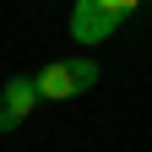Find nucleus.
Masks as SVG:
<instances>
[{
  "label": "nucleus",
  "instance_id": "nucleus-1",
  "mask_svg": "<svg viewBox=\"0 0 152 152\" xmlns=\"http://www.w3.org/2000/svg\"><path fill=\"white\" fill-rule=\"evenodd\" d=\"M136 6L141 0H76L71 6V38L76 44H103L125 16H136Z\"/></svg>",
  "mask_w": 152,
  "mask_h": 152
},
{
  "label": "nucleus",
  "instance_id": "nucleus-3",
  "mask_svg": "<svg viewBox=\"0 0 152 152\" xmlns=\"http://www.w3.org/2000/svg\"><path fill=\"white\" fill-rule=\"evenodd\" d=\"M38 103H44V98H38L33 76H11V82L0 87V130H16V125H22Z\"/></svg>",
  "mask_w": 152,
  "mask_h": 152
},
{
  "label": "nucleus",
  "instance_id": "nucleus-2",
  "mask_svg": "<svg viewBox=\"0 0 152 152\" xmlns=\"http://www.w3.org/2000/svg\"><path fill=\"white\" fill-rule=\"evenodd\" d=\"M92 82H98V65L92 60H49L33 76L38 98H49V103H65V98H76V92H87Z\"/></svg>",
  "mask_w": 152,
  "mask_h": 152
}]
</instances>
